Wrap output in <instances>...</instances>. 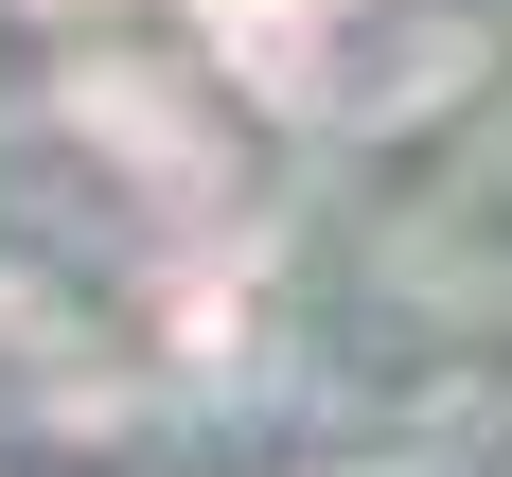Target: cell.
<instances>
[{
  "label": "cell",
  "mask_w": 512,
  "mask_h": 477,
  "mask_svg": "<svg viewBox=\"0 0 512 477\" xmlns=\"http://www.w3.org/2000/svg\"><path fill=\"white\" fill-rule=\"evenodd\" d=\"M230 18H301V0H230Z\"/></svg>",
  "instance_id": "obj_1"
}]
</instances>
